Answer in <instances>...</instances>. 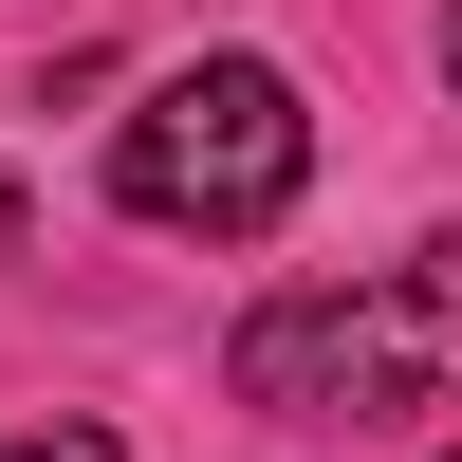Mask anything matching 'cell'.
<instances>
[{
  "label": "cell",
  "mask_w": 462,
  "mask_h": 462,
  "mask_svg": "<svg viewBox=\"0 0 462 462\" xmlns=\"http://www.w3.org/2000/svg\"><path fill=\"white\" fill-rule=\"evenodd\" d=\"M444 74H462V0H444Z\"/></svg>",
  "instance_id": "cell-4"
},
{
  "label": "cell",
  "mask_w": 462,
  "mask_h": 462,
  "mask_svg": "<svg viewBox=\"0 0 462 462\" xmlns=\"http://www.w3.org/2000/svg\"><path fill=\"white\" fill-rule=\"evenodd\" d=\"M241 407H462V241L389 259L370 296L241 315Z\"/></svg>",
  "instance_id": "cell-2"
},
{
  "label": "cell",
  "mask_w": 462,
  "mask_h": 462,
  "mask_svg": "<svg viewBox=\"0 0 462 462\" xmlns=\"http://www.w3.org/2000/svg\"><path fill=\"white\" fill-rule=\"evenodd\" d=\"M296 167H315V111H296L278 56H185V74H148V111L111 130L130 222H185V241H259V222L296 204Z\"/></svg>",
  "instance_id": "cell-1"
},
{
  "label": "cell",
  "mask_w": 462,
  "mask_h": 462,
  "mask_svg": "<svg viewBox=\"0 0 462 462\" xmlns=\"http://www.w3.org/2000/svg\"><path fill=\"white\" fill-rule=\"evenodd\" d=\"M0 241H19V185H0Z\"/></svg>",
  "instance_id": "cell-5"
},
{
  "label": "cell",
  "mask_w": 462,
  "mask_h": 462,
  "mask_svg": "<svg viewBox=\"0 0 462 462\" xmlns=\"http://www.w3.org/2000/svg\"><path fill=\"white\" fill-rule=\"evenodd\" d=\"M0 462H111V426H19Z\"/></svg>",
  "instance_id": "cell-3"
}]
</instances>
